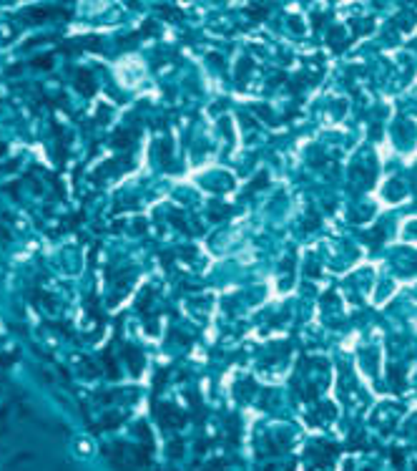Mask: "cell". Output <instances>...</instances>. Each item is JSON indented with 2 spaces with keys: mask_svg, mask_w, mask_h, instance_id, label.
I'll list each match as a JSON object with an SVG mask.
<instances>
[{
  "mask_svg": "<svg viewBox=\"0 0 417 471\" xmlns=\"http://www.w3.org/2000/svg\"><path fill=\"white\" fill-rule=\"evenodd\" d=\"M71 451L76 453V456H81V459H91L95 453V444L91 441L88 436H76L71 441Z\"/></svg>",
  "mask_w": 417,
  "mask_h": 471,
  "instance_id": "cell-1",
  "label": "cell"
}]
</instances>
